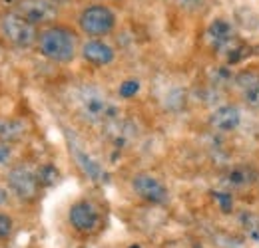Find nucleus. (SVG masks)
Instances as JSON below:
<instances>
[{
	"mask_svg": "<svg viewBox=\"0 0 259 248\" xmlns=\"http://www.w3.org/2000/svg\"><path fill=\"white\" fill-rule=\"evenodd\" d=\"M74 95H76V107L84 119L94 123H108L118 117L116 113L118 109L114 107V103L108 99L106 93L94 86H84Z\"/></svg>",
	"mask_w": 259,
	"mask_h": 248,
	"instance_id": "f257e3e1",
	"label": "nucleus"
},
{
	"mask_svg": "<svg viewBox=\"0 0 259 248\" xmlns=\"http://www.w3.org/2000/svg\"><path fill=\"white\" fill-rule=\"evenodd\" d=\"M78 40L68 28H48L38 36V50L52 62H70L76 56Z\"/></svg>",
	"mask_w": 259,
	"mask_h": 248,
	"instance_id": "f03ea898",
	"label": "nucleus"
},
{
	"mask_svg": "<svg viewBox=\"0 0 259 248\" xmlns=\"http://www.w3.org/2000/svg\"><path fill=\"white\" fill-rule=\"evenodd\" d=\"M114 26H116V16L108 6L94 4L80 14V28L88 36H94V38L106 36L114 30Z\"/></svg>",
	"mask_w": 259,
	"mask_h": 248,
	"instance_id": "7ed1b4c3",
	"label": "nucleus"
},
{
	"mask_svg": "<svg viewBox=\"0 0 259 248\" xmlns=\"http://www.w3.org/2000/svg\"><path fill=\"white\" fill-rule=\"evenodd\" d=\"M0 30H2V36L16 48H28L36 40L34 24L24 20L20 14H6L0 20Z\"/></svg>",
	"mask_w": 259,
	"mask_h": 248,
	"instance_id": "20e7f679",
	"label": "nucleus"
},
{
	"mask_svg": "<svg viewBox=\"0 0 259 248\" xmlns=\"http://www.w3.org/2000/svg\"><path fill=\"white\" fill-rule=\"evenodd\" d=\"M16 14L30 24H46L56 18V4L52 0H22Z\"/></svg>",
	"mask_w": 259,
	"mask_h": 248,
	"instance_id": "39448f33",
	"label": "nucleus"
},
{
	"mask_svg": "<svg viewBox=\"0 0 259 248\" xmlns=\"http://www.w3.org/2000/svg\"><path fill=\"white\" fill-rule=\"evenodd\" d=\"M132 187L136 191L138 197H142L144 201L148 203H154V205H162L167 201V189L162 181H158L156 177L148 175V173H142L138 177H134Z\"/></svg>",
	"mask_w": 259,
	"mask_h": 248,
	"instance_id": "423d86ee",
	"label": "nucleus"
},
{
	"mask_svg": "<svg viewBox=\"0 0 259 248\" xmlns=\"http://www.w3.org/2000/svg\"><path fill=\"white\" fill-rule=\"evenodd\" d=\"M38 177L26 167H14L8 173V187L24 201H32L38 195Z\"/></svg>",
	"mask_w": 259,
	"mask_h": 248,
	"instance_id": "0eeeda50",
	"label": "nucleus"
},
{
	"mask_svg": "<svg viewBox=\"0 0 259 248\" xmlns=\"http://www.w3.org/2000/svg\"><path fill=\"white\" fill-rule=\"evenodd\" d=\"M70 224L80 232H94L100 224V213L92 203H76L68 213Z\"/></svg>",
	"mask_w": 259,
	"mask_h": 248,
	"instance_id": "6e6552de",
	"label": "nucleus"
},
{
	"mask_svg": "<svg viewBox=\"0 0 259 248\" xmlns=\"http://www.w3.org/2000/svg\"><path fill=\"white\" fill-rule=\"evenodd\" d=\"M209 123L218 131H235L241 123V111L235 105H222L211 113Z\"/></svg>",
	"mask_w": 259,
	"mask_h": 248,
	"instance_id": "1a4fd4ad",
	"label": "nucleus"
},
{
	"mask_svg": "<svg viewBox=\"0 0 259 248\" xmlns=\"http://www.w3.org/2000/svg\"><path fill=\"white\" fill-rule=\"evenodd\" d=\"M82 56L94 66H108L114 62V50L102 40H88L82 46Z\"/></svg>",
	"mask_w": 259,
	"mask_h": 248,
	"instance_id": "9d476101",
	"label": "nucleus"
},
{
	"mask_svg": "<svg viewBox=\"0 0 259 248\" xmlns=\"http://www.w3.org/2000/svg\"><path fill=\"white\" fill-rule=\"evenodd\" d=\"M237 88L243 95V99L251 105V107H259V74L253 70H245L241 72L237 78Z\"/></svg>",
	"mask_w": 259,
	"mask_h": 248,
	"instance_id": "9b49d317",
	"label": "nucleus"
},
{
	"mask_svg": "<svg viewBox=\"0 0 259 248\" xmlns=\"http://www.w3.org/2000/svg\"><path fill=\"white\" fill-rule=\"evenodd\" d=\"M70 149H72V155H74V159H76L78 167H80V169H82L90 179H94V181L104 179V169L100 167V163L94 161V159L88 155L82 147H78V143H76V141H70Z\"/></svg>",
	"mask_w": 259,
	"mask_h": 248,
	"instance_id": "f8f14e48",
	"label": "nucleus"
},
{
	"mask_svg": "<svg viewBox=\"0 0 259 248\" xmlns=\"http://www.w3.org/2000/svg\"><path fill=\"white\" fill-rule=\"evenodd\" d=\"M207 34H209L211 44H213L218 50H226L227 46L235 40V38H233V30H231L229 22H226V20H215V22L209 26Z\"/></svg>",
	"mask_w": 259,
	"mask_h": 248,
	"instance_id": "ddd939ff",
	"label": "nucleus"
},
{
	"mask_svg": "<svg viewBox=\"0 0 259 248\" xmlns=\"http://www.w3.org/2000/svg\"><path fill=\"white\" fill-rule=\"evenodd\" d=\"M24 133V123L18 119H0V139L2 141H16Z\"/></svg>",
	"mask_w": 259,
	"mask_h": 248,
	"instance_id": "4468645a",
	"label": "nucleus"
},
{
	"mask_svg": "<svg viewBox=\"0 0 259 248\" xmlns=\"http://www.w3.org/2000/svg\"><path fill=\"white\" fill-rule=\"evenodd\" d=\"M255 181V171L249 167H235L227 175V183L233 187H245Z\"/></svg>",
	"mask_w": 259,
	"mask_h": 248,
	"instance_id": "2eb2a0df",
	"label": "nucleus"
},
{
	"mask_svg": "<svg viewBox=\"0 0 259 248\" xmlns=\"http://www.w3.org/2000/svg\"><path fill=\"white\" fill-rule=\"evenodd\" d=\"M36 177H38L40 185L50 187L58 181V169H56L54 165H44V167H40V169H38Z\"/></svg>",
	"mask_w": 259,
	"mask_h": 248,
	"instance_id": "dca6fc26",
	"label": "nucleus"
},
{
	"mask_svg": "<svg viewBox=\"0 0 259 248\" xmlns=\"http://www.w3.org/2000/svg\"><path fill=\"white\" fill-rule=\"evenodd\" d=\"M243 226L247 230V234L253 238V240H259V220L253 215H245L243 217Z\"/></svg>",
	"mask_w": 259,
	"mask_h": 248,
	"instance_id": "f3484780",
	"label": "nucleus"
},
{
	"mask_svg": "<svg viewBox=\"0 0 259 248\" xmlns=\"http://www.w3.org/2000/svg\"><path fill=\"white\" fill-rule=\"evenodd\" d=\"M140 92V82L138 80H126L122 86H120V95L122 97H134L136 93Z\"/></svg>",
	"mask_w": 259,
	"mask_h": 248,
	"instance_id": "a211bd4d",
	"label": "nucleus"
},
{
	"mask_svg": "<svg viewBox=\"0 0 259 248\" xmlns=\"http://www.w3.org/2000/svg\"><path fill=\"white\" fill-rule=\"evenodd\" d=\"M213 197H215V201H218V205H220V209H222L224 213H231L233 197H231L229 193H213Z\"/></svg>",
	"mask_w": 259,
	"mask_h": 248,
	"instance_id": "6ab92c4d",
	"label": "nucleus"
},
{
	"mask_svg": "<svg viewBox=\"0 0 259 248\" xmlns=\"http://www.w3.org/2000/svg\"><path fill=\"white\" fill-rule=\"evenodd\" d=\"M12 232V218L0 213V238H6Z\"/></svg>",
	"mask_w": 259,
	"mask_h": 248,
	"instance_id": "aec40b11",
	"label": "nucleus"
},
{
	"mask_svg": "<svg viewBox=\"0 0 259 248\" xmlns=\"http://www.w3.org/2000/svg\"><path fill=\"white\" fill-rule=\"evenodd\" d=\"M178 4L186 10H197L203 6V0H178Z\"/></svg>",
	"mask_w": 259,
	"mask_h": 248,
	"instance_id": "412c9836",
	"label": "nucleus"
},
{
	"mask_svg": "<svg viewBox=\"0 0 259 248\" xmlns=\"http://www.w3.org/2000/svg\"><path fill=\"white\" fill-rule=\"evenodd\" d=\"M8 159H10V149H8L6 143L0 141V163H6Z\"/></svg>",
	"mask_w": 259,
	"mask_h": 248,
	"instance_id": "4be33fe9",
	"label": "nucleus"
},
{
	"mask_svg": "<svg viewBox=\"0 0 259 248\" xmlns=\"http://www.w3.org/2000/svg\"><path fill=\"white\" fill-rule=\"evenodd\" d=\"M6 201H8V193L4 189H0V205H4Z\"/></svg>",
	"mask_w": 259,
	"mask_h": 248,
	"instance_id": "5701e85b",
	"label": "nucleus"
},
{
	"mask_svg": "<svg viewBox=\"0 0 259 248\" xmlns=\"http://www.w3.org/2000/svg\"><path fill=\"white\" fill-rule=\"evenodd\" d=\"M54 4H66V2H70V0H52Z\"/></svg>",
	"mask_w": 259,
	"mask_h": 248,
	"instance_id": "b1692460",
	"label": "nucleus"
},
{
	"mask_svg": "<svg viewBox=\"0 0 259 248\" xmlns=\"http://www.w3.org/2000/svg\"><path fill=\"white\" fill-rule=\"evenodd\" d=\"M130 248H140V246H138V244H134V246H130Z\"/></svg>",
	"mask_w": 259,
	"mask_h": 248,
	"instance_id": "393cba45",
	"label": "nucleus"
}]
</instances>
